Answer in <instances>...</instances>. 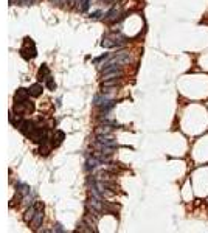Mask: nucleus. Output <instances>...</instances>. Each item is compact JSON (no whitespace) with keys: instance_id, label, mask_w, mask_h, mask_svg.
I'll use <instances>...</instances> for the list:
<instances>
[{"instance_id":"f257e3e1","label":"nucleus","mask_w":208,"mask_h":233,"mask_svg":"<svg viewBox=\"0 0 208 233\" xmlns=\"http://www.w3.org/2000/svg\"><path fill=\"white\" fill-rule=\"evenodd\" d=\"M41 90H42V87L39 86V84H36V86H33V87H31V90H28V92L31 93V95H34V96H38V95L41 93Z\"/></svg>"}]
</instances>
